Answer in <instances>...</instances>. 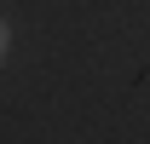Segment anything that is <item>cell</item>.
Instances as JSON below:
<instances>
[{
    "label": "cell",
    "instance_id": "1",
    "mask_svg": "<svg viewBox=\"0 0 150 144\" xmlns=\"http://www.w3.org/2000/svg\"><path fill=\"white\" fill-rule=\"evenodd\" d=\"M6 46H12V23L0 18V58H6Z\"/></svg>",
    "mask_w": 150,
    "mask_h": 144
}]
</instances>
